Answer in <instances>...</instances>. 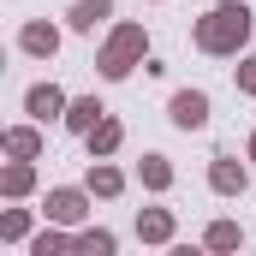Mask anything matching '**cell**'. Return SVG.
I'll return each instance as SVG.
<instances>
[{
    "label": "cell",
    "mask_w": 256,
    "mask_h": 256,
    "mask_svg": "<svg viewBox=\"0 0 256 256\" xmlns=\"http://www.w3.org/2000/svg\"><path fill=\"white\" fill-rule=\"evenodd\" d=\"M90 149H96V155H114V149H120V120H102V126L90 131Z\"/></svg>",
    "instance_id": "30bf717a"
},
{
    "label": "cell",
    "mask_w": 256,
    "mask_h": 256,
    "mask_svg": "<svg viewBox=\"0 0 256 256\" xmlns=\"http://www.w3.org/2000/svg\"><path fill=\"white\" fill-rule=\"evenodd\" d=\"M108 12H114V0H78V6H72V24H78V30H96Z\"/></svg>",
    "instance_id": "9c48e42d"
},
{
    "label": "cell",
    "mask_w": 256,
    "mask_h": 256,
    "mask_svg": "<svg viewBox=\"0 0 256 256\" xmlns=\"http://www.w3.org/2000/svg\"><path fill=\"white\" fill-rule=\"evenodd\" d=\"M6 149H12V155H24V161H30V155H36V149H42V137H36V131H6Z\"/></svg>",
    "instance_id": "9a60e30c"
},
{
    "label": "cell",
    "mask_w": 256,
    "mask_h": 256,
    "mask_svg": "<svg viewBox=\"0 0 256 256\" xmlns=\"http://www.w3.org/2000/svg\"><path fill=\"white\" fill-rule=\"evenodd\" d=\"M24 48H30V54H54V48H60V36H54L48 24H30V30H24Z\"/></svg>",
    "instance_id": "8fae6325"
},
{
    "label": "cell",
    "mask_w": 256,
    "mask_h": 256,
    "mask_svg": "<svg viewBox=\"0 0 256 256\" xmlns=\"http://www.w3.org/2000/svg\"><path fill=\"white\" fill-rule=\"evenodd\" d=\"M24 232H30V214H24V208H12V214L0 220V238H24Z\"/></svg>",
    "instance_id": "e0dca14e"
},
{
    "label": "cell",
    "mask_w": 256,
    "mask_h": 256,
    "mask_svg": "<svg viewBox=\"0 0 256 256\" xmlns=\"http://www.w3.org/2000/svg\"><path fill=\"white\" fill-rule=\"evenodd\" d=\"M250 36V12L244 6H214L202 24H196V48L202 54H238Z\"/></svg>",
    "instance_id": "6da1fadb"
},
{
    "label": "cell",
    "mask_w": 256,
    "mask_h": 256,
    "mask_svg": "<svg viewBox=\"0 0 256 256\" xmlns=\"http://www.w3.org/2000/svg\"><path fill=\"white\" fill-rule=\"evenodd\" d=\"M149 42H143V24H126V30H114L108 36V48H102V78H126L131 60L143 54Z\"/></svg>",
    "instance_id": "7a4b0ae2"
},
{
    "label": "cell",
    "mask_w": 256,
    "mask_h": 256,
    "mask_svg": "<svg viewBox=\"0 0 256 256\" xmlns=\"http://www.w3.org/2000/svg\"><path fill=\"white\" fill-rule=\"evenodd\" d=\"M167 179H173V167H167L161 155H143V185H155V191H167Z\"/></svg>",
    "instance_id": "4fadbf2b"
},
{
    "label": "cell",
    "mask_w": 256,
    "mask_h": 256,
    "mask_svg": "<svg viewBox=\"0 0 256 256\" xmlns=\"http://www.w3.org/2000/svg\"><path fill=\"white\" fill-rule=\"evenodd\" d=\"M137 232H143L149 244H161V238H173V214H167V208H149V214H137Z\"/></svg>",
    "instance_id": "52a82bcc"
},
{
    "label": "cell",
    "mask_w": 256,
    "mask_h": 256,
    "mask_svg": "<svg viewBox=\"0 0 256 256\" xmlns=\"http://www.w3.org/2000/svg\"><path fill=\"white\" fill-rule=\"evenodd\" d=\"M120 185H126V179H120L114 167H90V191H96V196H114Z\"/></svg>",
    "instance_id": "5bb4252c"
},
{
    "label": "cell",
    "mask_w": 256,
    "mask_h": 256,
    "mask_svg": "<svg viewBox=\"0 0 256 256\" xmlns=\"http://www.w3.org/2000/svg\"><path fill=\"white\" fill-rule=\"evenodd\" d=\"M250 155H256V137H250Z\"/></svg>",
    "instance_id": "44dd1931"
},
{
    "label": "cell",
    "mask_w": 256,
    "mask_h": 256,
    "mask_svg": "<svg viewBox=\"0 0 256 256\" xmlns=\"http://www.w3.org/2000/svg\"><path fill=\"white\" fill-rule=\"evenodd\" d=\"M173 126L179 131H202L208 126V96L202 90H179L173 96Z\"/></svg>",
    "instance_id": "3957f363"
},
{
    "label": "cell",
    "mask_w": 256,
    "mask_h": 256,
    "mask_svg": "<svg viewBox=\"0 0 256 256\" xmlns=\"http://www.w3.org/2000/svg\"><path fill=\"white\" fill-rule=\"evenodd\" d=\"M208 185H214V191H220V196L244 191V167H238L232 155H220V161H214V173H208Z\"/></svg>",
    "instance_id": "277c9868"
},
{
    "label": "cell",
    "mask_w": 256,
    "mask_h": 256,
    "mask_svg": "<svg viewBox=\"0 0 256 256\" xmlns=\"http://www.w3.org/2000/svg\"><path fill=\"white\" fill-rule=\"evenodd\" d=\"M48 220H84V191H54L48 196Z\"/></svg>",
    "instance_id": "8992f818"
},
{
    "label": "cell",
    "mask_w": 256,
    "mask_h": 256,
    "mask_svg": "<svg viewBox=\"0 0 256 256\" xmlns=\"http://www.w3.org/2000/svg\"><path fill=\"white\" fill-rule=\"evenodd\" d=\"M78 250H84V256H108V250H114V238H108V232H84Z\"/></svg>",
    "instance_id": "ac0fdd59"
},
{
    "label": "cell",
    "mask_w": 256,
    "mask_h": 256,
    "mask_svg": "<svg viewBox=\"0 0 256 256\" xmlns=\"http://www.w3.org/2000/svg\"><path fill=\"white\" fill-rule=\"evenodd\" d=\"M24 102H30V114H36V120H48V114H60V108H66V96L54 90V84H36Z\"/></svg>",
    "instance_id": "ba28073f"
},
{
    "label": "cell",
    "mask_w": 256,
    "mask_h": 256,
    "mask_svg": "<svg viewBox=\"0 0 256 256\" xmlns=\"http://www.w3.org/2000/svg\"><path fill=\"white\" fill-rule=\"evenodd\" d=\"M238 84H244V90L256 96V60H244V66H238Z\"/></svg>",
    "instance_id": "ffe728a7"
},
{
    "label": "cell",
    "mask_w": 256,
    "mask_h": 256,
    "mask_svg": "<svg viewBox=\"0 0 256 256\" xmlns=\"http://www.w3.org/2000/svg\"><path fill=\"white\" fill-rule=\"evenodd\" d=\"M208 244H214V250H232V244H238V226H232V220H214V226H208Z\"/></svg>",
    "instance_id": "2e32d148"
},
{
    "label": "cell",
    "mask_w": 256,
    "mask_h": 256,
    "mask_svg": "<svg viewBox=\"0 0 256 256\" xmlns=\"http://www.w3.org/2000/svg\"><path fill=\"white\" fill-rule=\"evenodd\" d=\"M102 114H108V108H102L96 96H84V102L66 108V126H72V131H96V126H102Z\"/></svg>",
    "instance_id": "5b68a950"
},
{
    "label": "cell",
    "mask_w": 256,
    "mask_h": 256,
    "mask_svg": "<svg viewBox=\"0 0 256 256\" xmlns=\"http://www.w3.org/2000/svg\"><path fill=\"white\" fill-rule=\"evenodd\" d=\"M30 185H36V173H30V167H24V155H18V161L6 167V196H24Z\"/></svg>",
    "instance_id": "7c38bea8"
},
{
    "label": "cell",
    "mask_w": 256,
    "mask_h": 256,
    "mask_svg": "<svg viewBox=\"0 0 256 256\" xmlns=\"http://www.w3.org/2000/svg\"><path fill=\"white\" fill-rule=\"evenodd\" d=\"M30 250H36V256H48V250H66V238H60V232H42V238H36Z\"/></svg>",
    "instance_id": "d6986e66"
}]
</instances>
